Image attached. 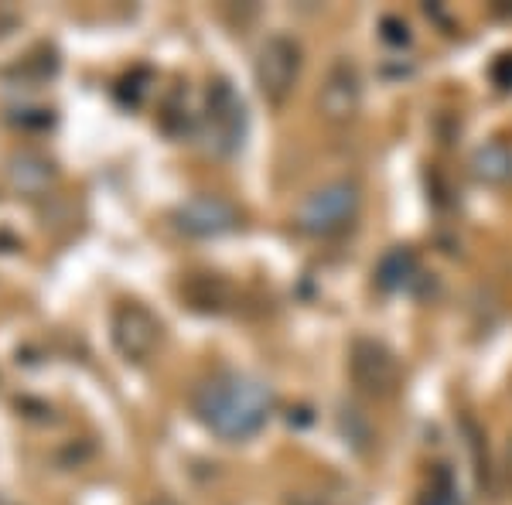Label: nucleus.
Wrapping results in <instances>:
<instances>
[{
	"instance_id": "nucleus-19",
	"label": "nucleus",
	"mask_w": 512,
	"mask_h": 505,
	"mask_svg": "<svg viewBox=\"0 0 512 505\" xmlns=\"http://www.w3.org/2000/svg\"><path fill=\"white\" fill-rule=\"evenodd\" d=\"M0 505H14V502H7V499H4V495H0Z\"/></svg>"
},
{
	"instance_id": "nucleus-15",
	"label": "nucleus",
	"mask_w": 512,
	"mask_h": 505,
	"mask_svg": "<svg viewBox=\"0 0 512 505\" xmlns=\"http://www.w3.org/2000/svg\"><path fill=\"white\" fill-rule=\"evenodd\" d=\"M492 79H495V86H499V89H512V55H502V59L495 62Z\"/></svg>"
},
{
	"instance_id": "nucleus-13",
	"label": "nucleus",
	"mask_w": 512,
	"mask_h": 505,
	"mask_svg": "<svg viewBox=\"0 0 512 505\" xmlns=\"http://www.w3.org/2000/svg\"><path fill=\"white\" fill-rule=\"evenodd\" d=\"M226 297H229V287L222 284L219 277H195L192 284H188V301H192V308L222 311L226 308Z\"/></svg>"
},
{
	"instance_id": "nucleus-1",
	"label": "nucleus",
	"mask_w": 512,
	"mask_h": 505,
	"mask_svg": "<svg viewBox=\"0 0 512 505\" xmlns=\"http://www.w3.org/2000/svg\"><path fill=\"white\" fill-rule=\"evenodd\" d=\"M192 413L222 441H250L274 413V393L246 372H216L192 389Z\"/></svg>"
},
{
	"instance_id": "nucleus-9",
	"label": "nucleus",
	"mask_w": 512,
	"mask_h": 505,
	"mask_svg": "<svg viewBox=\"0 0 512 505\" xmlns=\"http://www.w3.org/2000/svg\"><path fill=\"white\" fill-rule=\"evenodd\" d=\"M4 175H7V185H11L18 195L41 198V195H48L55 188V178H59V171H55V164L48 161L45 154L18 151V154H11Z\"/></svg>"
},
{
	"instance_id": "nucleus-5",
	"label": "nucleus",
	"mask_w": 512,
	"mask_h": 505,
	"mask_svg": "<svg viewBox=\"0 0 512 505\" xmlns=\"http://www.w3.org/2000/svg\"><path fill=\"white\" fill-rule=\"evenodd\" d=\"M297 76H301V45L287 35H270L256 55V86L263 99L280 106L294 93Z\"/></svg>"
},
{
	"instance_id": "nucleus-4",
	"label": "nucleus",
	"mask_w": 512,
	"mask_h": 505,
	"mask_svg": "<svg viewBox=\"0 0 512 505\" xmlns=\"http://www.w3.org/2000/svg\"><path fill=\"white\" fill-rule=\"evenodd\" d=\"M205 137H209V147L216 154L239 151V144L246 137V106L229 79L209 82V93H205Z\"/></svg>"
},
{
	"instance_id": "nucleus-12",
	"label": "nucleus",
	"mask_w": 512,
	"mask_h": 505,
	"mask_svg": "<svg viewBox=\"0 0 512 505\" xmlns=\"http://www.w3.org/2000/svg\"><path fill=\"white\" fill-rule=\"evenodd\" d=\"M420 505H465L458 492V482H454V471L448 465H437L431 475V485L420 495Z\"/></svg>"
},
{
	"instance_id": "nucleus-2",
	"label": "nucleus",
	"mask_w": 512,
	"mask_h": 505,
	"mask_svg": "<svg viewBox=\"0 0 512 505\" xmlns=\"http://www.w3.org/2000/svg\"><path fill=\"white\" fill-rule=\"evenodd\" d=\"M359 209H362V192L355 181L349 178L328 181L318 192H311L308 202L301 205V212H297V229L315 239L342 236L355 226Z\"/></svg>"
},
{
	"instance_id": "nucleus-8",
	"label": "nucleus",
	"mask_w": 512,
	"mask_h": 505,
	"mask_svg": "<svg viewBox=\"0 0 512 505\" xmlns=\"http://www.w3.org/2000/svg\"><path fill=\"white\" fill-rule=\"evenodd\" d=\"M362 106V79L359 69L349 59L332 62V69L325 72V82H321L318 93V110L328 123H349L355 120Z\"/></svg>"
},
{
	"instance_id": "nucleus-3",
	"label": "nucleus",
	"mask_w": 512,
	"mask_h": 505,
	"mask_svg": "<svg viewBox=\"0 0 512 505\" xmlns=\"http://www.w3.org/2000/svg\"><path fill=\"white\" fill-rule=\"evenodd\" d=\"M349 376L355 389L369 400H390L400 393L403 369L393 349H386L376 338H355L349 352Z\"/></svg>"
},
{
	"instance_id": "nucleus-18",
	"label": "nucleus",
	"mask_w": 512,
	"mask_h": 505,
	"mask_svg": "<svg viewBox=\"0 0 512 505\" xmlns=\"http://www.w3.org/2000/svg\"><path fill=\"white\" fill-rule=\"evenodd\" d=\"M147 505H181V502H175V499H168V495H158V499H151Z\"/></svg>"
},
{
	"instance_id": "nucleus-7",
	"label": "nucleus",
	"mask_w": 512,
	"mask_h": 505,
	"mask_svg": "<svg viewBox=\"0 0 512 505\" xmlns=\"http://www.w3.org/2000/svg\"><path fill=\"white\" fill-rule=\"evenodd\" d=\"M175 229L192 239H216L239 226V209L219 195H195L175 209Z\"/></svg>"
},
{
	"instance_id": "nucleus-6",
	"label": "nucleus",
	"mask_w": 512,
	"mask_h": 505,
	"mask_svg": "<svg viewBox=\"0 0 512 505\" xmlns=\"http://www.w3.org/2000/svg\"><path fill=\"white\" fill-rule=\"evenodd\" d=\"M110 335L117 352L127 362H147L154 352L161 349V321L154 311H147L137 301H123L110 318Z\"/></svg>"
},
{
	"instance_id": "nucleus-14",
	"label": "nucleus",
	"mask_w": 512,
	"mask_h": 505,
	"mask_svg": "<svg viewBox=\"0 0 512 505\" xmlns=\"http://www.w3.org/2000/svg\"><path fill=\"white\" fill-rule=\"evenodd\" d=\"M383 41H390V45H407L410 28L400 18H383Z\"/></svg>"
},
{
	"instance_id": "nucleus-17",
	"label": "nucleus",
	"mask_w": 512,
	"mask_h": 505,
	"mask_svg": "<svg viewBox=\"0 0 512 505\" xmlns=\"http://www.w3.org/2000/svg\"><path fill=\"white\" fill-rule=\"evenodd\" d=\"M287 505H325V502H321L318 495H294V499L287 502Z\"/></svg>"
},
{
	"instance_id": "nucleus-16",
	"label": "nucleus",
	"mask_w": 512,
	"mask_h": 505,
	"mask_svg": "<svg viewBox=\"0 0 512 505\" xmlns=\"http://www.w3.org/2000/svg\"><path fill=\"white\" fill-rule=\"evenodd\" d=\"M502 478H506V485L512 488V437H509L506 451H502Z\"/></svg>"
},
{
	"instance_id": "nucleus-10",
	"label": "nucleus",
	"mask_w": 512,
	"mask_h": 505,
	"mask_svg": "<svg viewBox=\"0 0 512 505\" xmlns=\"http://www.w3.org/2000/svg\"><path fill=\"white\" fill-rule=\"evenodd\" d=\"M420 280V263L414 250H407V246H396L379 260L376 267V284L383 287L386 294H400V291H410Z\"/></svg>"
},
{
	"instance_id": "nucleus-11",
	"label": "nucleus",
	"mask_w": 512,
	"mask_h": 505,
	"mask_svg": "<svg viewBox=\"0 0 512 505\" xmlns=\"http://www.w3.org/2000/svg\"><path fill=\"white\" fill-rule=\"evenodd\" d=\"M472 175L482 181V185H509L512 181V147L506 140H489V144L475 147Z\"/></svg>"
}]
</instances>
